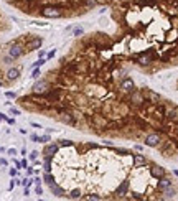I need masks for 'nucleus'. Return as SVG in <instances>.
<instances>
[{
	"label": "nucleus",
	"instance_id": "9b49d317",
	"mask_svg": "<svg viewBox=\"0 0 178 201\" xmlns=\"http://www.w3.org/2000/svg\"><path fill=\"white\" fill-rule=\"evenodd\" d=\"M150 175L153 176V178H162V176H165V168L160 166V165H152Z\"/></svg>",
	"mask_w": 178,
	"mask_h": 201
},
{
	"label": "nucleus",
	"instance_id": "de8ad7c7",
	"mask_svg": "<svg viewBox=\"0 0 178 201\" xmlns=\"http://www.w3.org/2000/svg\"><path fill=\"white\" fill-rule=\"evenodd\" d=\"M173 119H175V121L178 122V107H176V114H175V117H173Z\"/></svg>",
	"mask_w": 178,
	"mask_h": 201
},
{
	"label": "nucleus",
	"instance_id": "20e7f679",
	"mask_svg": "<svg viewBox=\"0 0 178 201\" xmlns=\"http://www.w3.org/2000/svg\"><path fill=\"white\" fill-rule=\"evenodd\" d=\"M43 45V38L41 36H30V40H28L27 43V51H36V50H40Z\"/></svg>",
	"mask_w": 178,
	"mask_h": 201
},
{
	"label": "nucleus",
	"instance_id": "b1692460",
	"mask_svg": "<svg viewBox=\"0 0 178 201\" xmlns=\"http://www.w3.org/2000/svg\"><path fill=\"white\" fill-rule=\"evenodd\" d=\"M60 147H73L71 140H60Z\"/></svg>",
	"mask_w": 178,
	"mask_h": 201
},
{
	"label": "nucleus",
	"instance_id": "bb28decb",
	"mask_svg": "<svg viewBox=\"0 0 178 201\" xmlns=\"http://www.w3.org/2000/svg\"><path fill=\"white\" fill-rule=\"evenodd\" d=\"M38 142H40V143H48V142H50V135H41Z\"/></svg>",
	"mask_w": 178,
	"mask_h": 201
},
{
	"label": "nucleus",
	"instance_id": "3c124183",
	"mask_svg": "<svg viewBox=\"0 0 178 201\" xmlns=\"http://www.w3.org/2000/svg\"><path fill=\"white\" fill-rule=\"evenodd\" d=\"M0 86H2V81H0Z\"/></svg>",
	"mask_w": 178,
	"mask_h": 201
},
{
	"label": "nucleus",
	"instance_id": "4be33fe9",
	"mask_svg": "<svg viewBox=\"0 0 178 201\" xmlns=\"http://www.w3.org/2000/svg\"><path fill=\"white\" fill-rule=\"evenodd\" d=\"M86 199H93V201H101V199H102V196H101V195H88V196H86Z\"/></svg>",
	"mask_w": 178,
	"mask_h": 201
},
{
	"label": "nucleus",
	"instance_id": "473e14b6",
	"mask_svg": "<svg viewBox=\"0 0 178 201\" xmlns=\"http://www.w3.org/2000/svg\"><path fill=\"white\" fill-rule=\"evenodd\" d=\"M35 193H36V195H43V188H41L40 185H36V188H35Z\"/></svg>",
	"mask_w": 178,
	"mask_h": 201
},
{
	"label": "nucleus",
	"instance_id": "ddd939ff",
	"mask_svg": "<svg viewBox=\"0 0 178 201\" xmlns=\"http://www.w3.org/2000/svg\"><path fill=\"white\" fill-rule=\"evenodd\" d=\"M127 191H129V181H122V183L117 186V190H115V195H117L119 198H124V196L127 195Z\"/></svg>",
	"mask_w": 178,
	"mask_h": 201
},
{
	"label": "nucleus",
	"instance_id": "9d476101",
	"mask_svg": "<svg viewBox=\"0 0 178 201\" xmlns=\"http://www.w3.org/2000/svg\"><path fill=\"white\" fill-rule=\"evenodd\" d=\"M130 102L134 104V106H140V104L143 102V94L140 92V91H132L130 92Z\"/></svg>",
	"mask_w": 178,
	"mask_h": 201
},
{
	"label": "nucleus",
	"instance_id": "1a4fd4ad",
	"mask_svg": "<svg viewBox=\"0 0 178 201\" xmlns=\"http://www.w3.org/2000/svg\"><path fill=\"white\" fill-rule=\"evenodd\" d=\"M121 89L124 91V92H129L130 94L132 91H135V84H134V81L130 79V78H126L121 83Z\"/></svg>",
	"mask_w": 178,
	"mask_h": 201
},
{
	"label": "nucleus",
	"instance_id": "5701e85b",
	"mask_svg": "<svg viewBox=\"0 0 178 201\" xmlns=\"http://www.w3.org/2000/svg\"><path fill=\"white\" fill-rule=\"evenodd\" d=\"M40 69H38V68H33V71H31V78L33 79H38V78H40Z\"/></svg>",
	"mask_w": 178,
	"mask_h": 201
},
{
	"label": "nucleus",
	"instance_id": "a878e982",
	"mask_svg": "<svg viewBox=\"0 0 178 201\" xmlns=\"http://www.w3.org/2000/svg\"><path fill=\"white\" fill-rule=\"evenodd\" d=\"M84 3L88 5V8H93L96 7V0H84Z\"/></svg>",
	"mask_w": 178,
	"mask_h": 201
},
{
	"label": "nucleus",
	"instance_id": "37998d69",
	"mask_svg": "<svg viewBox=\"0 0 178 201\" xmlns=\"http://www.w3.org/2000/svg\"><path fill=\"white\" fill-rule=\"evenodd\" d=\"M13 186H15V180L10 181V185H8V190H13Z\"/></svg>",
	"mask_w": 178,
	"mask_h": 201
},
{
	"label": "nucleus",
	"instance_id": "a19ab883",
	"mask_svg": "<svg viewBox=\"0 0 178 201\" xmlns=\"http://www.w3.org/2000/svg\"><path fill=\"white\" fill-rule=\"evenodd\" d=\"M22 168H28V162L27 160H22Z\"/></svg>",
	"mask_w": 178,
	"mask_h": 201
},
{
	"label": "nucleus",
	"instance_id": "393cba45",
	"mask_svg": "<svg viewBox=\"0 0 178 201\" xmlns=\"http://www.w3.org/2000/svg\"><path fill=\"white\" fill-rule=\"evenodd\" d=\"M83 33H84V30H83V28H81V27H78V28H74L73 35H74V36H81V35H83Z\"/></svg>",
	"mask_w": 178,
	"mask_h": 201
},
{
	"label": "nucleus",
	"instance_id": "f03ea898",
	"mask_svg": "<svg viewBox=\"0 0 178 201\" xmlns=\"http://www.w3.org/2000/svg\"><path fill=\"white\" fill-rule=\"evenodd\" d=\"M50 89H51L50 83H48V81H45V79H40V81H36V83L33 84L31 92L35 94V96H45Z\"/></svg>",
	"mask_w": 178,
	"mask_h": 201
},
{
	"label": "nucleus",
	"instance_id": "39448f33",
	"mask_svg": "<svg viewBox=\"0 0 178 201\" xmlns=\"http://www.w3.org/2000/svg\"><path fill=\"white\" fill-rule=\"evenodd\" d=\"M153 53L152 51H147V53H142V55H139V58H137V64L139 66H148V64H152L153 63Z\"/></svg>",
	"mask_w": 178,
	"mask_h": 201
},
{
	"label": "nucleus",
	"instance_id": "ea45409f",
	"mask_svg": "<svg viewBox=\"0 0 178 201\" xmlns=\"http://www.w3.org/2000/svg\"><path fill=\"white\" fill-rule=\"evenodd\" d=\"M0 165H3V166H7V165H8V162H7L5 158H0Z\"/></svg>",
	"mask_w": 178,
	"mask_h": 201
},
{
	"label": "nucleus",
	"instance_id": "0eeeda50",
	"mask_svg": "<svg viewBox=\"0 0 178 201\" xmlns=\"http://www.w3.org/2000/svg\"><path fill=\"white\" fill-rule=\"evenodd\" d=\"M58 116H60L58 119H60V121L63 122V124H68V125H74V124H76L74 116H73V114H69V112H66V111H61L60 114H58Z\"/></svg>",
	"mask_w": 178,
	"mask_h": 201
},
{
	"label": "nucleus",
	"instance_id": "423d86ee",
	"mask_svg": "<svg viewBox=\"0 0 178 201\" xmlns=\"http://www.w3.org/2000/svg\"><path fill=\"white\" fill-rule=\"evenodd\" d=\"M58 150H60V145L58 143H48V145L43 148V155H45V158H53Z\"/></svg>",
	"mask_w": 178,
	"mask_h": 201
},
{
	"label": "nucleus",
	"instance_id": "f8f14e48",
	"mask_svg": "<svg viewBox=\"0 0 178 201\" xmlns=\"http://www.w3.org/2000/svg\"><path fill=\"white\" fill-rule=\"evenodd\" d=\"M5 78H7V81H10V83L17 81L18 78H20V69H18V68H10V69L7 71Z\"/></svg>",
	"mask_w": 178,
	"mask_h": 201
},
{
	"label": "nucleus",
	"instance_id": "e433bc0d",
	"mask_svg": "<svg viewBox=\"0 0 178 201\" xmlns=\"http://www.w3.org/2000/svg\"><path fill=\"white\" fill-rule=\"evenodd\" d=\"M41 178H38V176H36V178H33V183H35V185H41Z\"/></svg>",
	"mask_w": 178,
	"mask_h": 201
},
{
	"label": "nucleus",
	"instance_id": "f704fd0d",
	"mask_svg": "<svg viewBox=\"0 0 178 201\" xmlns=\"http://www.w3.org/2000/svg\"><path fill=\"white\" fill-rule=\"evenodd\" d=\"M8 155H17V148H8Z\"/></svg>",
	"mask_w": 178,
	"mask_h": 201
},
{
	"label": "nucleus",
	"instance_id": "aec40b11",
	"mask_svg": "<svg viewBox=\"0 0 178 201\" xmlns=\"http://www.w3.org/2000/svg\"><path fill=\"white\" fill-rule=\"evenodd\" d=\"M45 63H46V58H40V59H36L35 63L31 64V69H33V68H40V66H43Z\"/></svg>",
	"mask_w": 178,
	"mask_h": 201
},
{
	"label": "nucleus",
	"instance_id": "dca6fc26",
	"mask_svg": "<svg viewBox=\"0 0 178 201\" xmlns=\"http://www.w3.org/2000/svg\"><path fill=\"white\" fill-rule=\"evenodd\" d=\"M43 181L50 186V185H53V183H56V180H55V176L51 175V171H45V175H43Z\"/></svg>",
	"mask_w": 178,
	"mask_h": 201
},
{
	"label": "nucleus",
	"instance_id": "6ab92c4d",
	"mask_svg": "<svg viewBox=\"0 0 178 201\" xmlns=\"http://www.w3.org/2000/svg\"><path fill=\"white\" fill-rule=\"evenodd\" d=\"M173 196H175V190H173L172 186H168V188L163 190V198L165 199H170V198H173Z\"/></svg>",
	"mask_w": 178,
	"mask_h": 201
},
{
	"label": "nucleus",
	"instance_id": "cd10ccee",
	"mask_svg": "<svg viewBox=\"0 0 178 201\" xmlns=\"http://www.w3.org/2000/svg\"><path fill=\"white\" fill-rule=\"evenodd\" d=\"M2 61H3V63H5V64H10V63H12V61H15V59H13V58H12V56H5V58H3Z\"/></svg>",
	"mask_w": 178,
	"mask_h": 201
},
{
	"label": "nucleus",
	"instance_id": "c03bdc74",
	"mask_svg": "<svg viewBox=\"0 0 178 201\" xmlns=\"http://www.w3.org/2000/svg\"><path fill=\"white\" fill-rule=\"evenodd\" d=\"M27 173H28V176L33 175V168H30V166H28V168H27Z\"/></svg>",
	"mask_w": 178,
	"mask_h": 201
},
{
	"label": "nucleus",
	"instance_id": "49530a36",
	"mask_svg": "<svg viewBox=\"0 0 178 201\" xmlns=\"http://www.w3.org/2000/svg\"><path fill=\"white\" fill-rule=\"evenodd\" d=\"M7 122L10 124V125H13V124H15V121H13V119H7Z\"/></svg>",
	"mask_w": 178,
	"mask_h": 201
},
{
	"label": "nucleus",
	"instance_id": "c85d7f7f",
	"mask_svg": "<svg viewBox=\"0 0 178 201\" xmlns=\"http://www.w3.org/2000/svg\"><path fill=\"white\" fill-rule=\"evenodd\" d=\"M148 96H150V99H152V100H158V99H160V96L155 94V92H148Z\"/></svg>",
	"mask_w": 178,
	"mask_h": 201
},
{
	"label": "nucleus",
	"instance_id": "a18cd8bd",
	"mask_svg": "<svg viewBox=\"0 0 178 201\" xmlns=\"http://www.w3.org/2000/svg\"><path fill=\"white\" fill-rule=\"evenodd\" d=\"M23 195H25V196L30 195V190H28V186H25V191H23Z\"/></svg>",
	"mask_w": 178,
	"mask_h": 201
},
{
	"label": "nucleus",
	"instance_id": "4c0bfd02",
	"mask_svg": "<svg viewBox=\"0 0 178 201\" xmlns=\"http://www.w3.org/2000/svg\"><path fill=\"white\" fill-rule=\"evenodd\" d=\"M17 171H18L17 168H10V171H8V173H10V176H15V175H17Z\"/></svg>",
	"mask_w": 178,
	"mask_h": 201
},
{
	"label": "nucleus",
	"instance_id": "2f4dec72",
	"mask_svg": "<svg viewBox=\"0 0 178 201\" xmlns=\"http://www.w3.org/2000/svg\"><path fill=\"white\" fill-rule=\"evenodd\" d=\"M30 140H31V142H38V140H40V137H38L36 133H31V135H30Z\"/></svg>",
	"mask_w": 178,
	"mask_h": 201
},
{
	"label": "nucleus",
	"instance_id": "58836bf2",
	"mask_svg": "<svg viewBox=\"0 0 178 201\" xmlns=\"http://www.w3.org/2000/svg\"><path fill=\"white\" fill-rule=\"evenodd\" d=\"M55 53H56V51H55V50H51V51H50V53H48V59H51V58H53V56H55Z\"/></svg>",
	"mask_w": 178,
	"mask_h": 201
},
{
	"label": "nucleus",
	"instance_id": "79ce46f5",
	"mask_svg": "<svg viewBox=\"0 0 178 201\" xmlns=\"http://www.w3.org/2000/svg\"><path fill=\"white\" fill-rule=\"evenodd\" d=\"M31 127H35V129H41L40 124H36V122H31Z\"/></svg>",
	"mask_w": 178,
	"mask_h": 201
},
{
	"label": "nucleus",
	"instance_id": "4468645a",
	"mask_svg": "<svg viewBox=\"0 0 178 201\" xmlns=\"http://www.w3.org/2000/svg\"><path fill=\"white\" fill-rule=\"evenodd\" d=\"M50 191H51V193L55 195V196H58V198H61V196H64V195H66V191H64L63 188H61V186L58 185V183L50 185Z\"/></svg>",
	"mask_w": 178,
	"mask_h": 201
},
{
	"label": "nucleus",
	"instance_id": "7ed1b4c3",
	"mask_svg": "<svg viewBox=\"0 0 178 201\" xmlns=\"http://www.w3.org/2000/svg\"><path fill=\"white\" fill-rule=\"evenodd\" d=\"M23 55H25V46L23 45H20V43H17V41H13L8 45V56H12L13 59L22 58Z\"/></svg>",
	"mask_w": 178,
	"mask_h": 201
},
{
	"label": "nucleus",
	"instance_id": "6e6552de",
	"mask_svg": "<svg viewBox=\"0 0 178 201\" xmlns=\"http://www.w3.org/2000/svg\"><path fill=\"white\" fill-rule=\"evenodd\" d=\"M160 133H150V135L145 137V145L147 147H157L160 143Z\"/></svg>",
	"mask_w": 178,
	"mask_h": 201
},
{
	"label": "nucleus",
	"instance_id": "72a5a7b5",
	"mask_svg": "<svg viewBox=\"0 0 178 201\" xmlns=\"http://www.w3.org/2000/svg\"><path fill=\"white\" fill-rule=\"evenodd\" d=\"M13 163H15V168H17V170H20V168H22V162H18V160H13Z\"/></svg>",
	"mask_w": 178,
	"mask_h": 201
},
{
	"label": "nucleus",
	"instance_id": "c9c22d12",
	"mask_svg": "<svg viewBox=\"0 0 178 201\" xmlns=\"http://www.w3.org/2000/svg\"><path fill=\"white\" fill-rule=\"evenodd\" d=\"M10 112L13 114V116H18V114H20V111H18V109H15V107H12V109H10Z\"/></svg>",
	"mask_w": 178,
	"mask_h": 201
},
{
	"label": "nucleus",
	"instance_id": "f3484780",
	"mask_svg": "<svg viewBox=\"0 0 178 201\" xmlns=\"http://www.w3.org/2000/svg\"><path fill=\"white\" fill-rule=\"evenodd\" d=\"M145 163H147V160L143 155H134V165L135 166H143Z\"/></svg>",
	"mask_w": 178,
	"mask_h": 201
},
{
	"label": "nucleus",
	"instance_id": "412c9836",
	"mask_svg": "<svg viewBox=\"0 0 178 201\" xmlns=\"http://www.w3.org/2000/svg\"><path fill=\"white\" fill-rule=\"evenodd\" d=\"M43 170L51 171V158H45V162H43Z\"/></svg>",
	"mask_w": 178,
	"mask_h": 201
},
{
	"label": "nucleus",
	"instance_id": "c756f323",
	"mask_svg": "<svg viewBox=\"0 0 178 201\" xmlns=\"http://www.w3.org/2000/svg\"><path fill=\"white\" fill-rule=\"evenodd\" d=\"M5 96H7L8 99H15V97H17V94H15V92H10V91H7Z\"/></svg>",
	"mask_w": 178,
	"mask_h": 201
},
{
	"label": "nucleus",
	"instance_id": "a211bd4d",
	"mask_svg": "<svg viewBox=\"0 0 178 201\" xmlns=\"http://www.w3.org/2000/svg\"><path fill=\"white\" fill-rule=\"evenodd\" d=\"M81 190L79 188H74V190H71L69 193H68V198H71V199H79L81 198Z\"/></svg>",
	"mask_w": 178,
	"mask_h": 201
},
{
	"label": "nucleus",
	"instance_id": "8fccbe9b",
	"mask_svg": "<svg viewBox=\"0 0 178 201\" xmlns=\"http://www.w3.org/2000/svg\"><path fill=\"white\" fill-rule=\"evenodd\" d=\"M175 175H176V176H178V170H175Z\"/></svg>",
	"mask_w": 178,
	"mask_h": 201
},
{
	"label": "nucleus",
	"instance_id": "09e8293b",
	"mask_svg": "<svg viewBox=\"0 0 178 201\" xmlns=\"http://www.w3.org/2000/svg\"><path fill=\"white\" fill-rule=\"evenodd\" d=\"M139 2H145L147 3V2H152V0H139Z\"/></svg>",
	"mask_w": 178,
	"mask_h": 201
},
{
	"label": "nucleus",
	"instance_id": "2eb2a0df",
	"mask_svg": "<svg viewBox=\"0 0 178 201\" xmlns=\"http://www.w3.org/2000/svg\"><path fill=\"white\" fill-rule=\"evenodd\" d=\"M160 181H158V190L163 191L165 188H168V186H172V180L167 178V176H162V178H158Z\"/></svg>",
	"mask_w": 178,
	"mask_h": 201
},
{
	"label": "nucleus",
	"instance_id": "7c9ffc66",
	"mask_svg": "<svg viewBox=\"0 0 178 201\" xmlns=\"http://www.w3.org/2000/svg\"><path fill=\"white\" fill-rule=\"evenodd\" d=\"M38 155H40V154H38L36 150H33L31 154H30V160H36V157H38Z\"/></svg>",
	"mask_w": 178,
	"mask_h": 201
},
{
	"label": "nucleus",
	"instance_id": "f257e3e1",
	"mask_svg": "<svg viewBox=\"0 0 178 201\" xmlns=\"http://www.w3.org/2000/svg\"><path fill=\"white\" fill-rule=\"evenodd\" d=\"M41 15L45 18H61L64 15V12H63V8L58 5H46L41 8Z\"/></svg>",
	"mask_w": 178,
	"mask_h": 201
}]
</instances>
